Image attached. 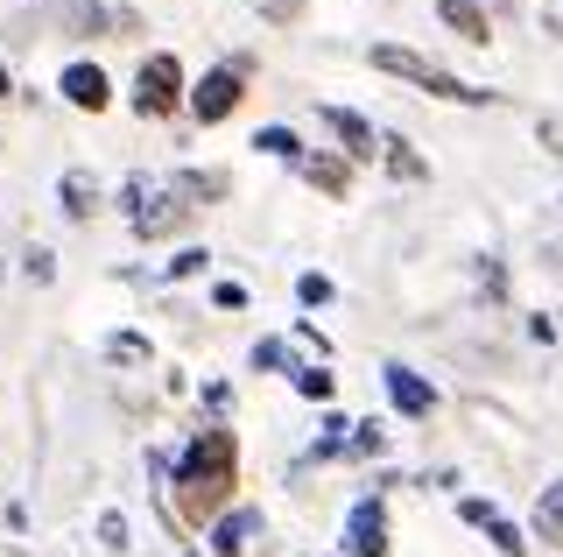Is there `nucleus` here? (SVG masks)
<instances>
[{
    "label": "nucleus",
    "mask_w": 563,
    "mask_h": 557,
    "mask_svg": "<svg viewBox=\"0 0 563 557\" xmlns=\"http://www.w3.org/2000/svg\"><path fill=\"white\" fill-rule=\"evenodd\" d=\"M169 473H176V515L184 522H219L233 509V430H205Z\"/></svg>",
    "instance_id": "f257e3e1"
},
{
    "label": "nucleus",
    "mask_w": 563,
    "mask_h": 557,
    "mask_svg": "<svg viewBox=\"0 0 563 557\" xmlns=\"http://www.w3.org/2000/svg\"><path fill=\"white\" fill-rule=\"evenodd\" d=\"M106 360H120V368H148V339H141V332H113V339H106Z\"/></svg>",
    "instance_id": "f3484780"
},
{
    "label": "nucleus",
    "mask_w": 563,
    "mask_h": 557,
    "mask_svg": "<svg viewBox=\"0 0 563 557\" xmlns=\"http://www.w3.org/2000/svg\"><path fill=\"white\" fill-rule=\"evenodd\" d=\"M493 8H507V0H493Z\"/></svg>",
    "instance_id": "c756f323"
},
{
    "label": "nucleus",
    "mask_w": 563,
    "mask_h": 557,
    "mask_svg": "<svg viewBox=\"0 0 563 557\" xmlns=\"http://www.w3.org/2000/svg\"><path fill=\"white\" fill-rule=\"evenodd\" d=\"M254 368H289V346H282V339H261L254 346Z\"/></svg>",
    "instance_id": "a878e982"
},
{
    "label": "nucleus",
    "mask_w": 563,
    "mask_h": 557,
    "mask_svg": "<svg viewBox=\"0 0 563 557\" xmlns=\"http://www.w3.org/2000/svg\"><path fill=\"white\" fill-rule=\"evenodd\" d=\"M8 92H14V85H8V64H0V99H8Z\"/></svg>",
    "instance_id": "c85d7f7f"
},
{
    "label": "nucleus",
    "mask_w": 563,
    "mask_h": 557,
    "mask_svg": "<svg viewBox=\"0 0 563 557\" xmlns=\"http://www.w3.org/2000/svg\"><path fill=\"white\" fill-rule=\"evenodd\" d=\"M345 451H387V424H352V438H345Z\"/></svg>",
    "instance_id": "aec40b11"
},
{
    "label": "nucleus",
    "mask_w": 563,
    "mask_h": 557,
    "mask_svg": "<svg viewBox=\"0 0 563 557\" xmlns=\"http://www.w3.org/2000/svg\"><path fill=\"white\" fill-rule=\"evenodd\" d=\"M303 177H310L317 190H331V198H339V190L352 184V170L339 163V155H303Z\"/></svg>",
    "instance_id": "dca6fc26"
},
{
    "label": "nucleus",
    "mask_w": 563,
    "mask_h": 557,
    "mask_svg": "<svg viewBox=\"0 0 563 557\" xmlns=\"http://www.w3.org/2000/svg\"><path fill=\"white\" fill-rule=\"evenodd\" d=\"M536 536L563 550V480H556V487H542V501H536Z\"/></svg>",
    "instance_id": "2eb2a0df"
},
{
    "label": "nucleus",
    "mask_w": 563,
    "mask_h": 557,
    "mask_svg": "<svg viewBox=\"0 0 563 557\" xmlns=\"http://www.w3.org/2000/svg\"><path fill=\"white\" fill-rule=\"evenodd\" d=\"M261 8H268L275 22H296V0H261Z\"/></svg>",
    "instance_id": "cd10ccee"
},
{
    "label": "nucleus",
    "mask_w": 563,
    "mask_h": 557,
    "mask_svg": "<svg viewBox=\"0 0 563 557\" xmlns=\"http://www.w3.org/2000/svg\"><path fill=\"white\" fill-rule=\"evenodd\" d=\"M57 198H64V219H92L99 212V177H92V170H64Z\"/></svg>",
    "instance_id": "f8f14e48"
},
{
    "label": "nucleus",
    "mask_w": 563,
    "mask_h": 557,
    "mask_svg": "<svg viewBox=\"0 0 563 557\" xmlns=\"http://www.w3.org/2000/svg\"><path fill=\"white\" fill-rule=\"evenodd\" d=\"M176 107H184V64H176L169 50H155V57H141V72H134V113L163 120Z\"/></svg>",
    "instance_id": "7ed1b4c3"
},
{
    "label": "nucleus",
    "mask_w": 563,
    "mask_h": 557,
    "mask_svg": "<svg viewBox=\"0 0 563 557\" xmlns=\"http://www.w3.org/2000/svg\"><path fill=\"white\" fill-rule=\"evenodd\" d=\"M380 163L395 170L401 184H422V177H430V163H422V155H416L409 142H401V134H387V142H380Z\"/></svg>",
    "instance_id": "4468645a"
},
{
    "label": "nucleus",
    "mask_w": 563,
    "mask_h": 557,
    "mask_svg": "<svg viewBox=\"0 0 563 557\" xmlns=\"http://www.w3.org/2000/svg\"><path fill=\"white\" fill-rule=\"evenodd\" d=\"M380 381H387V395H395V409H401V416H430V409H437V389H430V381H422L416 368H401V360H387Z\"/></svg>",
    "instance_id": "6e6552de"
},
{
    "label": "nucleus",
    "mask_w": 563,
    "mask_h": 557,
    "mask_svg": "<svg viewBox=\"0 0 563 557\" xmlns=\"http://www.w3.org/2000/svg\"><path fill=\"white\" fill-rule=\"evenodd\" d=\"M240 92H246V78L233 72V64H225V72H205V85L190 92V113H198L205 128H219V120L240 107Z\"/></svg>",
    "instance_id": "20e7f679"
},
{
    "label": "nucleus",
    "mask_w": 563,
    "mask_h": 557,
    "mask_svg": "<svg viewBox=\"0 0 563 557\" xmlns=\"http://www.w3.org/2000/svg\"><path fill=\"white\" fill-rule=\"evenodd\" d=\"M345 550L352 557H387V509L380 501H360L345 515Z\"/></svg>",
    "instance_id": "0eeeda50"
},
{
    "label": "nucleus",
    "mask_w": 563,
    "mask_h": 557,
    "mask_svg": "<svg viewBox=\"0 0 563 557\" xmlns=\"http://www.w3.org/2000/svg\"><path fill=\"white\" fill-rule=\"evenodd\" d=\"M254 149H261V155H282V163H303V142H296V128H261Z\"/></svg>",
    "instance_id": "a211bd4d"
},
{
    "label": "nucleus",
    "mask_w": 563,
    "mask_h": 557,
    "mask_svg": "<svg viewBox=\"0 0 563 557\" xmlns=\"http://www.w3.org/2000/svg\"><path fill=\"white\" fill-rule=\"evenodd\" d=\"M479 290H486V297H507V269H500V261H479Z\"/></svg>",
    "instance_id": "393cba45"
},
{
    "label": "nucleus",
    "mask_w": 563,
    "mask_h": 557,
    "mask_svg": "<svg viewBox=\"0 0 563 557\" xmlns=\"http://www.w3.org/2000/svg\"><path fill=\"white\" fill-rule=\"evenodd\" d=\"M317 120H324V128L345 142V155H360V163H374V155H380V134H374V120H366V113H352V107H317Z\"/></svg>",
    "instance_id": "423d86ee"
},
{
    "label": "nucleus",
    "mask_w": 563,
    "mask_h": 557,
    "mask_svg": "<svg viewBox=\"0 0 563 557\" xmlns=\"http://www.w3.org/2000/svg\"><path fill=\"white\" fill-rule=\"evenodd\" d=\"M374 72H387V78H409V85H422L430 99H451V107H493V92L465 85L457 72H444L437 57H422V50H401V43H374Z\"/></svg>",
    "instance_id": "f03ea898"
},
{
    "label": "nucleus",
    "mask_w": 563,
    "mask_h": 557,
    "mask_svg": "<svg viewBox=\"0 0 563 557\" xmlns=\"http://www.w3.org/2000/svg\"><path fill=\"white\" fill-rule=\"evenodd\" d=\"M225 190H233V177H225V170H176V198H184V205L225 198Z\"/></svg>",
    "instance_id": "ddd939ff"
},
{
    "label": "nucleus",
    "mask_w": 563,
    "mask_h": 557,
    "mask_svg": "<svg viewBox=\"0 0 563 557\" xmlns=\"http://www.w3.org/2000/svg\"><path fill=\"white\" fill-rule=\"evenodd\" d=\"M289 381H296V395H303V403H331V389H339L324 368H289Z\"/></svg>",
    "instance_id": "6ab92c4d"
},
{
    "label": "nucleus",
    "mask_w": 563,
    "mask_h": 557,
    "mask_svg": "<svg viewBox=\"0 0 563 557\" xmlns=\"http://www.w3.org/2000/svg\"><path fill=\"white\" fill-rule=\"evenodd\" d=\"M22 269H29V283H49V275H57V254H49V248H29Z\"/></svg>",
    "instance_id": "5701e85b"
},
{
    "label": "nucleus",
    "mask_w": 563,
    "mask_h": 557,
    "mask_svg": "<svg viewBox=\"0 0 563 557\" xmlns=\"http://www.w3.org/2000/svg\"><path fill=\"white\" fill-rule=\"evenodd\" d=\"M211 304H219V310H240L246 290H240V283H219V290H211Z\"/></svg>",
    "instance_id": "bb28decb"
},
{
    "label": "nucleus",
    "mask_w": 563,
    "mask_h": 557,
    "mask_svg": "<svg viewBox=\"0 0 563 557\" xmlns=\"http://www.w3.org/2000/svg\"><path fill=\"white\" fill-rule=\"evenodd\" d=\"M205 269H211V254H205V248H184L163 275H169V283H184V275H205Z\"/></svg>",
    "instance_id": "412c9836"
},
{
    "label": "nucleus",
    "mask_w": 563,
    "mask_h": 557,
    "mask_svg": "<svg viewBox=\"0 0 563 557\" xmlns=\"http://www.w3.org/2000/svg\"><path fill=\"white\" fill-rule=\"evenodd\" d=\"M261 536V509H225L211 522V557H246Z\"/></svg>",
    "instance_id": "1a4fd4ad"
},
{
    "label": "nucleus",
    "mask_w": 563,
    "mask_h": 557,
    "mask_svg": "<svg viewBox=\"0 0 563 557\" xmlns=\"http://www.w3.org/2000/svg\"><path fill=\"white\" fill-rule=\"evenodd\" d=\"M99 536H106V550H128V515L106 509V515H99Z\"/></svg>",
    "instance_id": "b1692460"
},
{
    "label": "nucleus",
    "mask_w": 563,
    "mask_h": 557,
    "mask_svg": "<svg viewBox=\"0 0 563 557\" xmlns=\"http://www.w3.org/2000/svg\"><path fill=\"white\" fill-rule=\"evenodd\" d=\"M296 297H303L310 310H317V304H331V275H317V269H310V275H296Z\"/></svg>",
    "instance_id": "4be33fe9"
},
{
    "label": "nucleus",
    "mask_w": 563,
    "mask_h": 557,
    "mask_svg": "<svg viewBox=\"0 0 563 557\" xmlns=\"http://www.w3.org/2000/svg\"><path fill=\"white\" fill-rule=\"evenodd\" d=\"M457 515H465L472 529H486V544L500 550V557H528V536H521V529H515V522H507L500 509H493V501H479V494H465V501H457Z\"/></svg>",
    "instance_id": "39448f33"
},
{
    "label": "nucleus",
    "mask_w": 563,
    "mask_h": 557,
    "mask_svg": "<svg viewBox=\"0 0 563 557\" xmlns=\"http://www.w3.org/2000/svg\"><path fill=\"white\" fill-rule=\"evenodd\" d=\"M437 14H444V29H457L465 43H493V14L479 0H437Z\"/></svg>",
    "instance_id": "9b49d317"
},
{
    "label": "nucleus",
    "mask_w": 563,
    "mask_h": 557,
    "mask_svg": "<svg viewBox=\"0 0 563 557\" xmlns=\"http://www.w3.org/2000/svg\"><path fill=\"white\" fill-rule=\"evenodd\" d=\"M57 92L70 99V107H85V113H99L106 99H113V85H106L99 64H64V78H57Z\"/></svg>",
    "instance_id": "9d476101"
}]
</instances>
